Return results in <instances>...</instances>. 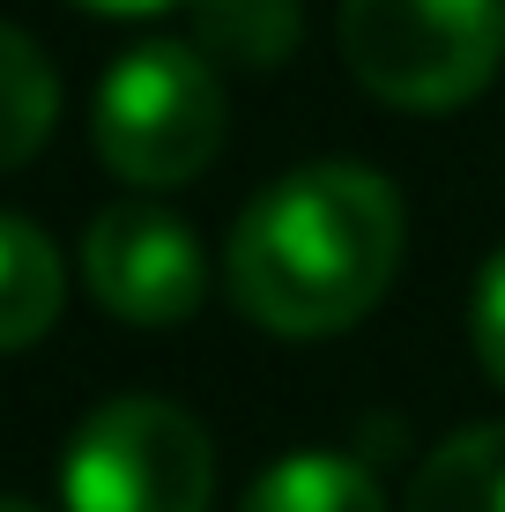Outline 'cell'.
<instances>
[{
  "label": "cell",
  "instance_id": "6da1fadb",
  "mask_svg": "<svg viewBox=\"0 0 505 512\" xmlns=\"http://www.w3.org/2000/svg\"><path fill=\"white\" fill-rule=\"evenodd\" d=\"M402 268V193L364 164L275 179L231 231V305L283 342L357 327Z\"/></svg>",
  "mask_w": 505,
  "mask_h": 512
},
{
  "label": "cell",
  "instance_id": "7a4b0ae2",
  "mask_svg": "<svg viewBox=\"0 0 505 512\" xmlns=\"http://www.w3.org/2000/svg\"><path fill=\"white\" fill-rule=\"evenodd\" d=\"M342 60L394 112H454L505 67V0H342Z\"/></svg>",
  "mask_w": 505,
  "mask_h": 512
},
{
  "label": "cell",
  "instance_id": "3957f363",
  "mask_svg": "<svg viewBox=\"0 0 505 512\" xmlns=\"http://www.w3.org/2000/svg\"><path fill=\"white\" fill-rule=\"evenodd\" d=\"M90 134L127 186H186L223 149V82L194 45H134L97 82Z\"/></svg>",
  "mask_w": 505,
  "mask_h": 512
},
{
  "label": "cell",
  "instance_id": "277c9868",
  "mask_svg": "<svg viewBox=\"0 0 505 512\" xmlns=\"http://www.w3.org/2000/svg\"><path fill=\"white\" fill-rule=\"evenodd\" d=\"M216 498V446L179 401L119 394L90 409L60 461L67 512H208Z\"/></svg>",
  "mask_w": 505,
  "mask_h": 512
},
{
  "label": "cell",
  "instance_id": "5b68a950",
  "mask_svg": "<svg viewBox=\"0 0 505 512\" xmlns=\"http://www.w3.org/2000/svg\"><path fill=\"white\" fill-rule=\"evenodd\" d=\"M82 282L119 320L171 327V320H194L201 312L208 260H201V238L171 208L127 201V208H104L90 223V238H82Z\"/></svg>",
  "mask_w": 505,
  "mask_h": 512
},
{
  "label": "cell",
  "instance_id": "8992f818",
  "mask_svg": "<svg viewBox=\"0 0 505 512\" xmlns=\"http://www.w3.org/2000/svg\"><path fill=\"white\" fill-rule=\"evenodd\" d=\"M402 512H505V423H468L431 446Z\"/></svg>",
  "mask_w": 505,
  "mask_h": 512
},
{
  "label": "cell",
  "instance_id": "52a82bcc",
  "mask_svg": "<svg viewBox=\"0 0 505 512\" xmlns=\"http://www.w3.org/2000/svg\"><path fill=\"white\" fill-rule=\"evenodd\" d=\"M60 297H67V275L52 238L30 216H0V357L38 342L60 320Z\"/></svg>",
  "mask_w": 505,
  "mask_h": 512
},
{
  "label": "cell",
  "instance_id": "ba28073f",
  "mask_svg": "<svg viewBox=\"0 0 505 512\" xmlns=\"http://www.w3.org/2000/svg\"><path fill=\"white\" fill-rule=\"evenodd\" d=\"M186 30L208 67H283L298 52V0H186Z\"/></svg>",
  "mask_w": 505,
  "mask_h": 512
},
{
  "label": "cell",
  "instance_id": "9c48e42d",
  "mask_svg": "<svg viewBox=\"0 0 505 512\" xmlns=\"http://www.w3.org/2000/svg\"><path fill=\"white\" fill-rule=\"evenodd\" d=\"M238 512H387V498L350 453H290L246 490Z\"/></svg>",
  "mask_w": 505,
  "mask_h": 512
},
{
  "label": "cell",
  "instance_id": "30bf717a",
  "mask_svg": "<svg viewBox=\"0 0 505 512\" xmlns=\"http://www.w3.org/2000/svg\"><path fill=\"white\" fill-rule=\"evenodd\" d=\"M60 119V75L15 23H0V171L30 164Z\"/></svg>",
  "mask_w": 505,
  "mask_h": 512
},
{
  "label": "cell",
  "instance_id": "8fae6325",
  "mask_svg": "<svg viewBox=\"0 0 505 512\" xmlns=\"http://www.w3.org/2000/svg\"><path fill=\"white\" fill-rule=\"evenodd\" d=\"M468 334H476L483 372L505 386V253H491V268L476 282V305H468Z\"/></svg>",
  "mask_w": 505,
  "mask_h": 512
},
{
  "label": "cell",
  "instance_id": "7c38bea8",
  "mask_svg": "<svg viewBox=\"0 0 505 512\" xmlns=\"http://www.w3.org/2000/svg\"><path fill=\"white\" fill-rule=\"evenodd\" d=\"M90 15H156V8H186V0H75Z\"/></svg>",
  "mask_w": 505,
  "mask_h": 512
},
{
  "label": "cell",
  "instance_id": "4fadbf2b",
  "mask_svg": "<svg viewBox=\"0 0 505 512\" xmlns=\"http://www.w3.org/2000/svg\"><path fill=\"white\" fill-rule=\"evenodd\" d=\"M0 512H38V505H30V498H8V490H0Z\"/></svg>",
  "mask_w": 505,
  "mask_h": 512
}]
</instances>
